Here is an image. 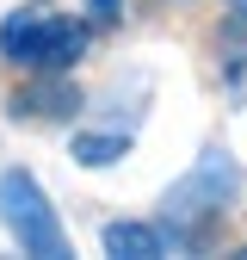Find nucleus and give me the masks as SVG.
Masks as SVG:
<instances>
[{
  "label": "nucleus",
  "mask_w": 247,
  "mask_h": 260,
  "mask_svg": "<svg viewBox=\"0 0 247 260\" xmlns=\"http://www.w3.org/2000/svg\"><path fill=\"white\" fill-rule=\"evenodd\" d=\"M235 199V161L223 149H210L204 161L185 180H173L167 205H161V223H167V248H198L204 230L216 217H223V205Z\"/></svg>",
  "instance_id": "f257e3e1"
},
{
  "label": "nucleus",
  "mask_w": 247,
  "mask_h": 260,
  "mask_svg": "<svg viewBox=\"0 0 247 260\" xmlns=\"http://www.w3.org/2000/svg\"><path fill=\"white\" fill-rule=\"evenodd\" d=\"M0 223H7V236L25 248V254H37V260H68V236H62V223L44 199V186L31 180L25 168H7L0 174Z\"/></svg>",
  "instance_id": "f03ea898"
},
{
  "label": "nucleus",
  "mask_w": 247,
  "mask_h": 260,
  "mask_svg": "<svg viewBox=\"0 0 247 260\" xmlns=\"http://www.w3.org/2000/svg\"><path fill=\"white\" fill-rule=\"evenodd\" d=\"M87 50V25L74 19H44V13H13L7 25H0V56L19 62V69H74Z\"/></svg>",
  "instance_id": "7ed1b4c3"
},
{
  "label": "nucleus",
  "mask_w": 247,
  "mask_h": 260,
  "mask_svg": "<svg viewBox=\"0 0 247 260\" xmlns=\"http://www.w3.org/2000/svg\"><path fill=\"white\" fill-rule=\"evenodd\" d=\"M105 254H117V260H161L167 254V230L161 223H105Z\"/></svg>",
  "instance_id": "20e7f679"
},
{
  "label": "nucleus",
  "mask_w": 247,
  "mask_h": 260,
  "mask_svg": "<svg viewBox=\"0 0 247 260\" xmlns=\"http://www.w3.org/2000/svg\"><path fill=\"white\" fill-rule=\"evenodd\" d=\"M74 106H80V93L68 81H44V87H31V93L13 100V112H74Z\"/></svg>",
  "instance_id": "39448f33"
},
{
  "label": "nucleus",
  "mask_w": 247,
  "mask_h": 260,
  "mask_svg": "<svg viewBox=\"0 0 247 260\" xmlns=\"http://www.w3.org/2000/svg\"><path fill=\"white\" fill-rule=\"evenodd\" d=\"M130 155V143L124 137H74V161L80 168H111V161Z\"/></svg>",
  "instance_id": "423d86ee"
},
{
  "label": "nucleus",
  "mask_w": 247,
  "mask_h": 260,
  "mask_svg": "<svg viewBox=\"0 0 247 260\" xmlns=\"http://www.w3.org/2000/svg\"><path fill=\"white\" fill-rule=\"evenodd\" d=\"M93 19H99V25H111V19H117V0H93Z\"/></svg>",
  "instance_id": "0eeeda50"
},
{
  "label": "nucleus",
  "mask_w": 247,
  "mask_h": 260,
  "mask_svg": "<svg viewBox=\"0 0 247 260\" xmlns=\"http://www.w3.org/2000/svg\"><path fill=\"white\" fill-rule=\"evenodd\" d=\"M235 13H241V19H247V0H235Z\"/></svg>",
  "instance_id": "6e6552de"
}]
</instances>
